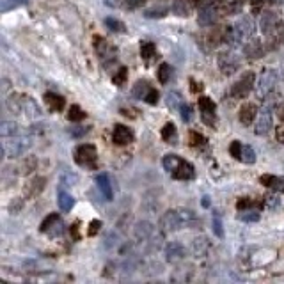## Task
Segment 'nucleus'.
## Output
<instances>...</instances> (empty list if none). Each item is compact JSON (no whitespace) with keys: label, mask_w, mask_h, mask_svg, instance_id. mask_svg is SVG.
Returning <instances> with one entry per match:
<instances>
[{"label":"nucleus","mask_w":284,"mask_h":284,"mask_svg":"<svg viewBox=\"0 0 284 284\" xmlns=\"http://www.w3.org/2000/svg\"><path fill=\"white\" fill-rule=\"evenodd\" d=\"M274 109H276V96L274 94H268L263 100V105L259 109L258 114V121H256L254 126V133L256 135H267L272 130V114H274Z\"/></svg>","instance_id":"obj_1"},{"label":"nucleus","mask_w":284,"mask_h":284,"mask_svg":"<svg viewBox=\"0 0 284 284\" xmlns=\"http://www.w3.org/2000/svg\"><path fill=\"white\" fill-rule=\"evenodd\" d=\"M256 87V73L254 71H247L242 75V78L238 82H234L231 85V91L229 94L234 98V100H243V98L249 96V93Z\"/></svg>","instance_id":"obj_2"},{"label":"nucleus","mask_w":284,"mask_h":284,"mask_svg":"<svg viewBox=\"0 0 284 284\" xmlns=\"http://www.w3.org/2000/svg\"><path fill=\"white\" fill-rule=\"evenodd\" d=\"M219 20V5L217 0H201L199 14H197V23L201 27H212Z\"/></svg>","instance_id":"obj_3"},{"label":"nucleus","mask_w":284,"mask_h":284,"mask_svg":"<svg viewBox=\"0 0 284 284\" xmlns=\"http://www.w3.org/2000/svg\"><path fill=\"white\" fill-rule=\"evenodd\" d=\"M276 84H277V71L272 68H267L259 75V80L258 84H256V96H258L259 100H265L268 94H272Z\"/></svg>","instance_id":"obj_4"},{"label":"nucleus","mask_w":284,"mask_h":284,"mask_svg":"<svg viewBox=\"0 0 284 284\" xmlns=\"http://www.w3.org/2000/svg\"><path fill=\"white\" fill-rule=\"evenodd\" d=\"M29 146H30V139H23V137H18V135L7 137V139H4V144H2V153H4L7 158H16L20 157Z\"/></svg>","instance_id":"obj_5"},{"label":"nucleus","mask_w":284,"mask_h":284,"mask_svg":"<svg viewBox=\"0 0 284 284\" xmlns=\"http://www.w3.org/2000/svg\"><path fill=\"white\" fill-rule=\"evenodd\" d=\"M96 158L98 151L96 146L93 144H80L75 149V162L80 167H91V169H94L96 167Z\"/></svg>","instance_id":"obj_6"},{"label":"nucleus","mask_w":284,"mask_h":284,"mask_svg":"<svg viewBox=\"0 0 284 284\" xmlns=\"http://www.w3.org/2000/svg\"><path fill=\"white\" fill-rule=\"evenodd\" d=\"M183 227L181 222V215H179V210H169L162 215L160 219V229L162 233H174L178 229Z\"/></svg>","instance_id":"obj_7"},{"label":"nucleus","mask_w":284,"mask_h":284,"mask_svg":"<svg viewBox=\"0 0 284 284\" xmlns=\"http://www.w3.org/2000/svg\"><path fill=\"white\" fill-rule=\"evenodd\" d=\"M164 256H166L167 263L176 265L185 259V247H183L179 242H169L166 247H164Z\"/></svg>","instance_id":"obj_8"},{"label":"nucleus","mask_w":284,"mask_h":284,"mask_svg":"<svg viewBox=\"0 0 284 284\" xmlns=\"http://www.w3.org/2000/svg\"><path fill=\"white\" fill-rule=\"evenodd\" d=\"M199 103V111H201V115H203V121L208 126H213L215 124V103L213 100H210L208 96H201L197 100Z\"/></svg>","instance_id":"obj_9"},{"label":"nucleus","mask_w":284,"mask_h":284,"mask_svg":"<svg viewBox=\"0 0 284 284\" xmlns=\"http://www.w3.org/2000/svg\"><path fill=\"white\" fill-rule=\"evenodd\" d=\"M135 135H133L132 128L124 126V124H115L114 132H112V142L117 146H126L132 144Z\"/></svg>","instance_id":"obj_10"},{"label":"nucleus","mask_w":284,"mask_h":284,"mask_svg":"<svg viewBox=\"0 0 284 284\" xmlns=\"http://www.w3.org/2000/svg\"><path fill=\"white\" fill-rule=\"evenodd\" d=\"M219 68L224 75H233L240 68V59L234 54H221L219 56Z\"/></svg>","instance_id":"obj_11"},{"label":"nucleus","mask_w":284,"mask_h":284,"mask_svg":"<svg viewBox=\"0 0 284 284\" xmlns=\"http://www.w3.org/2000/svg\"><path fill=\"white\" fill-rule=\"evenodd\" d=\"M279 27V16H277L274 11H265L261 14V20H259V29L263 34H272L274 30Z\"/></svg>","instance_id":"obj_12"},{"label":"nucleus","mask_w":284,"mask_h":284,"mask_svg":"<svg viewBox=\"0 0 284 284\" xmlns=\"http://www.w3.org/2000/svg\"><path fill=\"white\" fill-rule=\"evenodd\" d=\"M133 234H135V240H139V242H148L149 238L155 234V226L149 221H139L133 227Z\"/></svg>","instance_id":"obj_13"},{"label":"nucleus","mask_w":284,"mask_h":284,"mask_svg":"<svg viewBox=\"0 0 284 284\" xmlns=\"http://www.w3.org/2000/svg\"><path fill=\"white\" fill-rule=\"evenodd\" d=\"M174 179H181V181H190V179L195 178V169L194 166H192L190 162L187 160H181V164H179L178 167H176V170H174L172 174H170Z\"/></svg>","instance_id":"obj_14"},{"label":"nucleus","mask_w":284,"mask_h":284,"mask_svg":"<svg viewBox=\"0 0 284 284\" xmlns=\"http://www.w3.org/2000/svg\"><path fill=\"white\" fill-rule=\"evenodd\" d=\"M243 54H245V57H249V59H259V57H263L265 54L263 43L259 41V39L249 38V41L243 45Z\"/></svg>","instance_id":"obj_15"},{"label":"nucleus","mask_w":284,"mask_h":284,"mask_svg":"<svg viewBox=\"0 0 284 284\" xmlns=\"http://www.w3.org/2000/svg\"><path fill=\"white\" fill-rule=\"evenodd\" d=\"M96 185H98V190L102 192V195L105 197V201L114 199V192H112V183H111V178H109V174L107 172L96 174Z\"/></svg>","instance_id":"obj_16"},{"label":"nucleus","mask_w":284,"mask_h":284,"mask_svg":"<svg viewBox=\"0 0 284 284\" xmlns=\"http://www.w3.org/2000/svg\"><path fill=\"white\" fill-rule=\"evenodd\" d=\"M259 181H261V185L272 188V190L279 192V194H283V192H284V176H272V174H263V176L259 178Z\"/></svg>","instance_id":"obj_17"},{"label":"nucleus","mask_w":284,"mask_h":284,"mask_svg":"<svg viewBox=\"0 0 284 284\" xmlns=\"http://www.w3.org/2000/svg\"><path fill=\"white\" fill-rule=\"evenodd\" d=\"M256 114H258V109H256L254 103H243L238 117H240V121H242L245 126H250V124L254 123Z\"/></svg>","instance_id":"obj_18"},{"label":"nucleus","mask_w":284,"mask_h":284,"mask_svg":"<svg viewBox=\"0 0 284 284\" xmlns=\"http://www.w3.org/2000/svg\"><path fill=\"white\" fill-rule=\"evenodd\" d=\"M179 215H181V222H183V227H188V229H195L197 226H201V219L195 215V212L187 208H179Z\"/></svg>","instance_id":"obj_19"},{"label":"nucleus","mask_w":284,"mask_h":284,"mask_svg":"<svg viewBox=\"0 0 284 284\" xmlns=\"http://www.w3.org/2000/svg\"><path fill=\"white\" fill-rule=\"evenodd\" d=\"M45 102H47V105L50 107V111H54V112H60L66 107V100H64L60 94H57V93H47L45 94Z\"/></svg>","instance_id":"obj_20"},{"label":"nucleus","mask_w":284,"mask_h":284,"mask_svg":"<svg viewBox=\"0 0 284 284\" xmlns=\"http://www.w3.org/2000/svg\"><path fill=\"white\" fill-rule=\"evenodd\" d=\"M208 249H210V242L204 236L194 238V242H192V252H194L195 258H203V256H206Z\"/></svg>","instance_id":"obj_21"},{"label":"nucleus","mask_w":284,"mask_h":284,"mask_svg":"<svg viewBox=\"0 0 284 284\" xmlns=\"http://www.w3.org/2000/svg\"><path fill=\"white\" fill-rule=\"evenodd\" d=\"M57 203H59V208L62 210V212H71L73 206H75L73 195H69L68 192H64V190L57 192Z\"/></svg>","instance_id":"obj_22"},{"label":"nucleus","mask_w":284,"mask_h":284,"mask_svg":"<svg viewBox=\"0 0 284 284\" xmlns=\"http://www.w3.org/2000/svg\"><path fill=\"white\" fill-rule=\"evenodd\" d=\"M170 11H172L176 16L187 18L190 14V5H188L187 0H174L170 4Z\"/></svg>","instance_id":"obj_23"},{"label":"nucleus","mask_w":284,"mask_h":284,"mask_svg":"<svg viewBox=\"0 0 284 284\" xmlns=\"http://www.w3.org/2000/svg\"><path fill=\"white\" fill-rule=\"evenodd\" d=\"M18 133H20V126L14 121H4V123L0 124V135H2V139L16 137Z\"/></svg>","instance_id":"obj_24"},{"label":"nucleus","mask_w":284,"mask_h":284,"mask_svg":"<svg viewBox=\"0 0 284 284\" xmlns=\"http://www.w3.org/2000/svg\"><path fill=\"white\" fill-rule=\"evenodd\" d=\"M162 164H164V169H166L167 172L172 174L174 170H176V167L181 164V158H179L178 155H174V153H169V155L164 157V162H162Z\"/></svg>","instance_id":"obj_25"},{"label":"nucleus","mask_w":284,"mask_h":284,"mask_svg":"<svg viewBox=\"0 0 284 284\" xmlns=\"http://www.w3.org/2000/svg\"><path fill=\"white\" fill-rule=\"evenodd\" d=\"M162 139L169 142V144H176V139H178V130L172 123H167L162 130Z\"/></svg>","instance_id":"obj_26"},{"label":"nucleus","mask_w":284,"mask_h":284,"mask_svg":"<svg viewBox=\"0 0 284 284\" xmlns=\"http://www.w3.org/2000/svg\"><path fill=\"white\" fill-rule=\"evenodd\" d=\"M45 183H47V179H45V178H34V179H32V181L29 183V187L25 188V192L29 194V197L41 194L43 188H45Z\"/></svg>","instance_id":"obj_27"},{"label":"nucleus","mask_w":284,"mask_h":284,"mask_svg":"<svg viewBox=\"0 0 284 284\" xmlns=\"http://www.w3.org/2000/svg\"><path fill=\"white\" fill-rule=\"evenodd\" d=\"M157 54V47L151 41H142L140 43V57L144 60H151Z\"/></svg>","instance_id":"obj_28"},{"label":"nucleus","mask_w":284,"mask_h":284,"mask_svg":"<svg viewBox=\"0 0 284 284\" xmlns=\"http://www.w3.org/2000/svg\"><path fill=\"white\" fill-rule=\"evenodd\" d=\"M149 84L146 80H139L135 85H133V89H132V96L133 98H137V100H144L146 98V94L149 93Z\"/></svg>","instance_id":"obj_29"},{"label":"nucleus","mask_w":284,"mask_h":284,"mask_svg":"<svg viewBox=\"0 0 284 284\" xmlns=\"http://www.w3.org/2000/svg\"><path fill=\"white\" fill-rule=\"evenodd\" d=\"M169 13V7L167 5H151L144 11L146 18H164Z\"/></svg>","instance_id":"obj_30"},{"label":"nucleus","mask_w":284,"mask_h":284,"mask_svg":"<svg viewBox=\"0 0 284 284\" xmlns=\"http://www.w3.org/2000/svg\"><path fill=\"white\" fill-rule=\"evenodd\" d=\"M183 105V100H181V94L178 91H170L167 94V107H169L170 111H179Z\"/></svg>","instance_id":"obj_31"},{"label":"nucleus","mask_w":284,"mask_h":284,"mask_svg":"<svg viewBox=\"0 0 284 284\" xmlns=\"http://www.w3.org/2000/svg\"><path fill=\"white\" fill-rule=\"evenodd\" d=\"M36 167H38V158L32 157V155H29V157H25L23 158V162H21L20 170L23 174H32L36 170Z\"/></svg>","instance_id":"obj_32"},{"label":"nucleus","mask_w":284,"mask_h":284,"mask_svg":"<svg viewBox=\"0 0 284 284\" xmlns=\"http://www.w3.org/2000/svg\"><path fill=\"white\" fill-rule=\"evenodd\" d=\"M261 219L259 212L256 208H250V210H242V212L238 213V221L242 222H258Z\"/></svg>","instance_id":"obj_33"},{"label":"nucleus","mask_w":284,"mask_h":284,"mask_svg":"<svg viewBox=\"0 0 284 284\" xmlns=\"http://www.w3.org/2000/svg\"><path fill=\"white\" fill-rule=\"evenodd\" d=\"M59 221H60V219H59V215H57V213H50L48 217H45V219H43L41 226H39V231H41V233H48V231H50V229L54 227V226H56Z\"/></svg>","instance_id":"obj_34"},{"label":"nucleus","mask_w":284,"mask_h":284,"mask_svg":"<svg viewBox=\"0 0 284 284\" xmlns=\"http://www.w3.org/2000/svg\"><path fill=\"white\" fill-rule=\"evenodd\" d=\"M105 25L111 32H115V34H121V32H124V29H126L123 21H119L117 18H107Z\"/></svg>","instance_id":"obj_35"},{"label":"nucleus","mask_w":284,"mask_h":284,"mask_svg":"<svg viewBox=\"0 0 284 284\" xmlns=\"http://www.w3.org/2000/svg\"><path fill=\"white\" fill-rule=\"evenodd\" d=\"M240 162H243V164H249V166L256 164V153H254V149L250 148V146H245V144H243V149H242V157H240Z\"/></svg>","instance_id":"obj_36"},{"label":"nucleus","mask_w":284,"mask_h":284,"mask_svg":"<svg viewBox=\"0 0 284 284\" xmlns=\"http://www.w3.org/2000/svg\"><path fill=\"white\" fill-rule=\"evenodd\" d=\"M212 229H213V234L217 238H224V227H222V219H221V213L213 215V221H212Z\"/></svg>","instance_id":"obj_37"},{"label":"nucleus","mask_w":284,"mask_h":284,"mask_svg":"<svg viewBox=\"0 0 284 284\" xmlns=\"http://www.w3.org/2000/svg\"><path fill=\"white\" fill-rule=\"evenodd\" d=\"M128 80V69L126 68H119L117 71L114 73V76H112V82H114L117 87H123L124 84H126Z\"/></svg>","instance_id":"obj_38"},{"label":"nucleus","mask_w":284,"mask_h":284,"mask_svg":"<svg viewBox=\"0 0 284 284\" xmlns=\"http://www.w3.org/2000/svg\"><path fill=\"white\" fill-rule=\"evenodd\" d=\"M170 66L167 62H162L160 68H158V80H160V84H167V82L170 80Z\"/></svg>","instance_id":"obj_39"},{"label":"nucleus","mask_w":284,"mask_h":284,"mask_svg":"<svg viewBox=\"0 0 284 284\" xmlns=\"http://www.w3.org/2000/svg\"><path fill=\"white\" fill-rule=\"evenodd\" d=\"M85 115H87V114H85V111H82L78 105L69 107V111H68V119H69V121H82Z\"/></svg>","instance_id":"obj_40"},{"label":"nucleus","mask_w":284,"mask_h":284,"mask_svg":"<svg viewBox=\"0 0 284 284\" xmlns=\"http://www.w3.org/2000/svg\"><path fill=\"white\" fill-rule=\"evenodd\" d=\"M117 245H119V234L115 233V231H111V233L105 236V240H103V247H105L107 250H111Z\"/></svg>","instance_id":"obj_41"},{"label":"nucleus","mask_w":284,"mask_h":284,"mask_svg":"<svg viewBox=\"0 0 284 284\" xmlns=\"http://www.w3.org/2000/svg\"><path fill=\"white\" fill-rule=\"evenodd\" d=\"M76 181H78V176L73 172H62V176H60V183L64 187H73V185H76Z\"/></svg>","instance_id":"obj_42"},{"label":"nucleus","mask_w":284,"mask_h":284,"mask_svg":"<svg viewBox=\"0 0 284 284\" xmlns=\"http://www.w3.org/2000/svg\"><path fill=\"white\" fill-rule=\"evenodd\" d=\"M242 149H243V144L240 142V140H233V142H231V146H229V153H231V157L236 158V160H240V157H242Z\"/></svg>","instance_id":"obj_43"},{"label":"nucleus","mask_w":284,"mask_h":284,"mask_svg":"<svg viewBox=\"0 0 284 284\" xmlns=\"http://www.w3.org/2000/svg\"><path fill=\"white\" fill-rule=\"evenodd\" d=\"M68 133L73 137V139H82V137H85L87 133H89V128L85 126H73L68 130Z\"/></svg>","instance_id":"obj_44"},{"label":"nucleus","mask_w":284,"mask_h":284,"mask_svg":"<svg viewBox=\"0 0 284 284\" xmlns=\"http://www.w3.org/2000/svg\"><path fill=\"white\" fill-rule=\"evenodd\" d=\"M179 114H181L183 123H190L192 121V107L188 103H183L181 109H179Z\"/></svg>","instance_id":"obj_45"},{"label":"nucleus","mask_w":284,"mask_h":284,"mask_svg":"<svg viewBox=\"0 0 284 284\" xmlns=\"http://www.w3.org/2000/svg\"><path fill=\"white\" fill-rule=\"evenodd\" d=\"M236 208H238V212H242V210L256 208V203L252 199H249V197H243V199H240L236 203Z\"/></svg>","instance_id":"obj_46"},{"label":"nucleus","mask_w":284,"mask_h":284,"mask_svg":"<svg viewBox=\"0 0 284 284\" xmlns=\"http://www.w3.org/2000/svg\"><path fill=\"white\" fill-rule=\"evenodd\" d=\"M102 221H98V219H94V221H91L89 224V231H87V234L89 236H96L98 233H100V229H102Z\"/></svg>","instance_id":"obj_47"},{"label":"nucleus","mask_w":284,"mask_h":284,"mask_svg":"<svg viewBox=\"0 0 284 284\" xmlns=\"http://www.w3.org/2000/svg\"><path fill=\"white\" fill-rule=\"evenodd\" d=\"M158 98H160V94H158L157 89H149V93L146 94V103H149V105H157L158 103Z\"/></svg>","instance_id":"obj_48"},{"label":"nucleus","mask_w":284,"mask_h":284,"mask_svg":"<svg viewBox=\"0 0 284 284\" xmlns=\"http://www.w3.org/2000/svg\"><path fill=\"white\" fill-rule=\"evenodd\" d=\"M206 142V139H204L201 133H197V132H190V144L192 146H201V144H204Z\"/></svg>","instance_id":"obj_49"},{"label":"nucleus","mask_w":284,"mask_h":284,"mask_svg":"<svg viewBox=\"0 0 284 284\" xmlns=\"http://www.w3.org/2000/svg\"><path fill=\"white\" fill-rule=\"evenodd\" d=\"M62 233H64V224H62V222H60V221L57 222V224L54 226V227H52L50 231H48V234H50L52 238L60 236V234H62Z\"/></svg>","instance_id":"obj_50"},{"label":"nucleus","mask_w":284,"mask_h":284,"mask_svg":"<svg viewBox=\"0 0 284 284\" xmlns=\"http://www.w3.org/2000/svg\"><path fill=\"white\" fill-rule=\"evenodd\" d=\"M103 4H105L107 7H111V9H117V7H121L123 0H103Z\"/></svg>","instance_id":"obj_51"},{"label":"nucleus","mask_w":284,"mask_h":284,"mask_svg":"<svg viewBox=\"0 0 284 284\" xmlns=\"http://www.w3.org/2000/svg\"><path fill=\"white\" fill-rule=\"evenodd\" d=\"M276 137H277V140H279L281 144H284V124L276 130Z\"/></svg>","instance_id":"obj_52"},{"label":"nucleus","mask_w":284,"mask_h":284,"mask_svg":"<svg viewBox=\"0 0 284 284\" xmlns=\"http://www.w3.org/2000/svg\"><path fill=\"white\" fill-rule=\"evenodd\" d=\"M277 204H279V201H277L276 197H267V206H270V208H276Z\"/></svg>","instance_id":"obj_53"},{"label":"nucleus","mask_w":284,"mask_h":284,"mask_svg":"<svg viewBox=\"0 0 284 284\" xmlns=\"http://www.w3.org/2000/svg\"><path fill=\"white\" fill-rule=\"evenodd\" d=\"M2 2H11V4H13V7H18V5L27 4V0H2Z\"/></svg>","instance_id":"obj_54"},{"label":"nucleus","mask_w":284,"mask_h":284,"mask_svg":"<svg viewBox=\"0 0 284 284\" xmlns=\"http://www.w3.org/2000/svg\"><path fill=\"white\" fill-rule=\"evenodd\" d=\"M277 115H279L281 121H284V103H281L279 111H277Z\"/></svg>","instance_id":"obj_55"},{"label":"nucleus","mask_w":284,"mask_h":284,"mask_svg":"<svg viewBox=\"0 0 284 284\" xmlns=\"http://www.w3.org/2000/svg\"><path fill=\"white\" fill-rule=\"evenodd\" d=\"M203 206H204V208H210V197H208V195H204V197H203Z\"/></svg>","instance_id":"obj_56"}]
</instances>
